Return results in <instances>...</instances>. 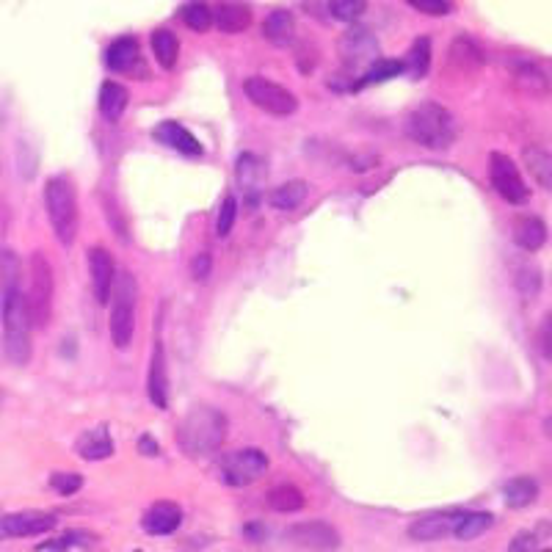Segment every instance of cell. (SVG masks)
Returning a JSON list of instances; mask_svg holds the SVG:
<instances>
[{
	"label": "cell",
	"instance_id": "obj_39",
	"mask_svg": "<svg viewBox=\"0 0 552 552\" xmlns=\"http://www.w3.org/2000/svg\"><path fill=\"white\" fill-rule=\"evenodd\" d=\"M514 282H517L519 293L525 296V299H533L541 288V276L539 268L530 263H522V268H517V276H514Z\"/></svg>",
	"mask_w": 552,
	"mask_h": 552
},
{
	"label": "cell",
	"instance_id": "obj_37",
	"mask_svg": "<svg viewBox=\"0 0 552 552\" xmlns=\"http://www.w3.org/2000/svg\"><path fill=\"white\" fill-rule=\"evenodd\" d=\"M94 544L92 533L86 530H69L61 539L50 541V544H42V550H56V552H86Z\"/></svg>",
	"mask_w": 552,
	"mask_h": 552
},
{
	"label": "cell",
	"instance_id": "obj_7",
	"mask_svg": "<svg viewBox=\"0 0 552 552\" xmlns=\"http://www.w3.org/2000/svg\"><path fill=\"white\" fill-rule=\"evenodd\" d=\"M243 92H246V97H249L260 111H265V114L271 116H290L296 114V108H299L296 94L288 92V89L279 86V83L268 81V78H246Z\"/></svg>",
	"mask_w": 552,
	"mask_h": 552
},
{
	"label": "cell",
	"instance_id": "obj_34",
	"mask_svg": "<svg viewBox=\"0 0 552 552\" xmlns=\"http://www.w3.org/2000/svg\"><path fill=\"white\" fill-rule=\"evenodd\" d=\"M492 522H495V517H492V514H486V511H464L459 519V528H456L453 536L461 541L478 539L481 533H486V530L492 528Z\"/></svg>",
	"mask_w": 552,
	"mask_h": 552
},
{
	"label": "cell",
	"instance_id": "obj_47",
	"mask_svg": "<svg viewBox=\"0 0 552 552\" xmlns=\"http://www.w3.org/2000/svg\"><path fill=\"white\" fill-rule=\"evenodd\" d=\"M544 434H547V439H552V414L544 420Z\"/></svg>",
	"mask_w": 552,
	"mask_h": 552
},
{
	"label": "cell",
	"instance_id": "obj_31",
	"mask_svg": "<svg viewBox=\"0 0 552 552\" xmlns=\"http://www.w3.org/2000/svg\"><path fill=\"white\" fill-rule=\"evenodd\" d=\"M307 194H310V185L304 183V180H290V183L279 185L268 202H271V207H276V210H296V207L307 199Z\"/></svg>",
	"mask_w": 552,
	"mask_h": 552
},
{
	"label": "cell",
	"instance_id": "obj_32",
	"mask_svg": "<svg viewBox=\"0 0 552 552\" xmlns=\"http://www.w3.org/2000/svg\"><path fill=\"white\" fill-rule=\"evenodd\" d=\"M152 53H155V58H158V64L163 69H172L177 64V58H180V42H177V36L169 28H158L152 34Z\"/></svg>",
	"mask_w": 552,
	"mask_h": 552
},
{
	"label": "cell",
	"instance_id": "obj_30",
	"mask_svg": "<svg viewBox=\"0 0 552 552\" xmlns=\"http://www.w3.org/2000/svg\"><path fill=\"white\" fill-rule=\"evenodd\" d=\"M428 69H431V39L420 36V39H414V45L406 53L403 72H409L414 81H420V78H426Z\"/></svg>",
	"mask_w": 552,
	"mask_h": 552
},
{
	"label": "cell",
	"instance_id": "obj_20",
	"mask_svg": "<svg viewBox=\"0 0 552 552\" xmlns=\"http://www.w3.org/2000/svg\"><path fill=\"white\" fill-rule=\"evenodd\" d=\"M147 392H150L152 403L163 409L169 403V373H166V351L163 343L158 340L152 348V362H150V376H147Z\"/></svg>",
	"mask_w": 552,
	"mask_h": 552
},
{
	"label": "cell",
	"instance_id": "obj_45",
	"mask_svg": "<svg viewBox=\"0 0 552 552\" xmlns=\"http://www.w3.org/2000/svg\"><path fill=\"white\" fill-rule=\"evenodd\" d=\"M210 271H213V257H210L207 252L196 254L194 263H191V274H194V279H199V282H202V279H207V276H210Z\"/></svg>",
	"mask_w": 552,
	"mask_h": 552
},
{
	"label": "cell",
	"instance_id": "obj_15",
	"mask_svg": "<svg viewBox=\"0 0 552 552\" xmlns=\"http://www.w3.org/2000/svg\"><path fill=\"white\" fill-rule=\"evenodd\" d=\"M464 511H437V514H426V517L414 519L409 525V539L414 541H439L448 539L459 528V519Z\"/></svg>",
	"mask_w": 552,
	"mask_h": 552
},
{
	"label": "cell",
	"instance_id": "obj_28",
	"mask_svg": "<svg viewBox=\"0 0 552 552\" xmlns=\"http://www.w3.org/2000/svg\"><path fill=\"white\" fill-rule=\"evenodd\" d=\"M503 497H506L508 508H528L536 503L539 497V483L528 478V475H519L503 486Z\"/></svg>",
	"mask_w": 552,
	"mask_h": 552
},
{
	"label": "cell",
	"instance_id": "obj_3",
	"mask_svg": "<svg viewBox=\"0 0 552 552\" xmlns=\"http://www.w3.org/2000/svg\"><path fill=\"white\" fill-rule=\"evenodd\" d=\"M45 207L58 241L64 246H72L75 235H78V194H75V185L69 177L58 174V177L47 180Z\"/></svg>",
	"mask_w": 552,
	"mask_h": 552
},
{
	"label": "cell",
	"instance_id": "obj_2",
	"mask_svg": "<svg viewBox=\"0 0 552 552\" xmlns=\"http://www.w3.org/2000/svg\"><path fill=\"white\" fill-rule=\"evenodd\" d=\"M456 133H459L456 119L439 103L417 105L406 119V136L426 150H448L456 141Z\"/></svg>",
	"mask_w": 552,
	"mask_h": 552
},
{
	"label": "cell",
	"instance_id": "obj_46",
	"mask_svg": "<svg viewBox=\"0 0 552 552\" xmlns=\"http://www.w3.org/2000/svg\"><path fill=\"white\" fill-rule=\"evenodd\" d=\"M138 450H141L144 456H158V442H155L150 434H144V437L138 439Z\"/></svg>",
	"mask_w": 552,
	"mask_h": 552
},
{
	"label": "cell",
	"instance_id": "obj_22",
	"mask_svg": "<svg viewBox=\"0 0 552 552\" xmlns=\"http://www.w3.org/2000/svg\"><path fill=\"white\" fill-rule=\"evenodd\" d=\"M75 450L86 461L108 459L114 453V439L108 434V428H92V431H83L81 437H78Z\"/></svg>",
	"mask_w": 552,
	"mask_h": 552
},
{
	"label": "cell",
	"instance_id": "obj_29",
	"mask_svg": "<svg viewBox=\"0 0 552 552\" xmlns=\"http://www.w3.org/2000/svg\"><path fill=\"white\" fill-rule=\"evenodd\" d=\"M20 290V257L14 252H0V310Z\"/></svg>",
	"mask_w": 552,
	"mask_h": 552
},
{
	"label": "cell",
	"instance_id": "obj_14",
	"mask_svg": "<svg viewBox=\"0 0 552 552\" xmlns=\"http://www.w3.org/2000/svg\"><path fill=\"white\" fill-rule=\"evenodd\" d=\"M340 58L348 67H370L379 58V42L365 28H354L337 42Z\"/></svg>",
	"mask_w": 552,
	"mask_h": 552
},
{
	"label": "cell",
	"instance_id": "obj_42",
	"mask_svg": "<svg viewBox=\"0 0 552 552\" xmlns=\"http://www.w3.org/2000/svg\"><path fill=\"white\" fill-rule=\"evenodd\" d=\"M414 12L428 14V17H445L453 12V0H406Z\"/></svg>",
	"mask_w": 552,
	"mask_h": 552
},
{
	"label": "cell",
	"instance_id": "obj_17",
	"mask_svg": "<svg viewBox=\"0 0 552 552\" xmlns=\"http://www.w3.org/2000/svg\"><path fill=\"white\" fill-rule=\"evenodd\" d=\"M210 9H213V25L224 34H243L252 25V9L243 0H216Z\"/></svg>",
	"mask_w": 552,
	"mask_h": 552
},
{
	"label": "cell",
	"instance_id": "obj_21",
	"mask_svg": "<svg viewBox=\"0 0 552 552\" xmlns=\"http://www.w3.org/2000/svg\"><path fill=\"white\" fill-rule=\"evenodd\" d=\"M155 138H158L161 144H166V147L183 152V155H194V158L202 155V144H199L180 122H161V125L155 127Z\"/></svg>",
	"mask_w": 552,
	"mask_h": 552
},
{
	"label": "cell",
	"instance_id": "obj_18",
	"mask_svg": "<svg viewBox=\"0 0 552 552\" xmlns=\"http://www.w3.org/2000/svg\"><path fill=\"white\" fill-rule=\"evenodd\" d=\"M180 525H183V508L177 503H169V500H161V503L147 508V514L141 519V528L150 536H169Z\"/></svg>",
	"mask_w": 552,
	"mask_h": 552
},
{
	"label": "cell",
	"instance_id": "obj_4",
	"mask_svg": "<svg viewBox=\"0 0 552 552\" xmlns=\"http://www.w3.org/2000/svg\"><path fill=\"white\" fill-rule=\"evenodd\" d=\"M3 318V351L12 359L14 365H28L31 362V315L25 304L23 290H17L12 299L6 301V307L0 310Z\"/></svg>",
	"mask_w": 552,
	"mask_h": 552
},
{
	"label": "cell",
	"instance_id": "obj_1",
	"mask_svg": "<svg viewBox=\"0 0 552 552\" xmlns=\"http://www.w3.org/2000/svg\"><path fill=\"white\" fill-rule=\"evenodd\" d=\"M224 437H227V420L219 409H210V406H199L191 414H185L177 428V442L188 456L216 453Z\"/></svg>",
	"mask_w": 552,
	"mask_h": 552
},
{
	"label": "cell",
	"instance_id": "obj_43",
	"mask_svg": "<svg viewBox=\"0 0 552 552\" xmlns=\"http://www.w3.org/2000/svg\"><path fill=\"white\" fill-rule=\"evenodd\" d=\"M539 351H541V357L544 359H550L552 362V312H547L544 315V321H541L539 326Z\"/></svg>",
	"mask_w": 552,
	"mask_h": 552
},
{
	"label": "cell",
	"instance_id": "obj_44",
	"mask_svg": "<svg viewBox=\"0 0 552 552\" xmlns=\"http://www.w3.org/2000/svg\"><path fill=\"white\" fill-rule=\"evenodd\" d=\"M539 550V539H536V533H519L511 541V547L508 552H536Z\"/></svg>",
	"mask_w": 552,
	"mask_h": 552
},
{
	"label": "cell",
	"instance_id": "obj_48",
	"mask_svg": "<svg viewBox=\"0 0 552 552\" xmlns=\"http://www.w3.org/2000/svg\"><path fill=\"white\" fill-rule=\"evenodd\" d=\"M536 552H552V550H541V547H539V550H536Z\"/></svg>",
	"mask_w": 552,
	"mask_h": 552
},
{
	"label": "cell",
	"instance_id": "obj_6",
	"mask_svg": "<svg viewBox=\"0 0 552 552\" xmlns=\"http://www.w3.org/2000/svg\"><path fill=\"white\" fill-rule=\"evenodd\" d=\"M53 296H56L53 268L47 263L45 254L34 252V257H31V290L25 296V304H28L31 323L39 329H45L53 318Z\"/></svg>",
	"mask_w": 552,
	"mask_h": 552
},
{
	"label": "cell",
	"instance_id": "obj_40",
	"mask_svg": "<svg viewBox=\"0 0 552 552\" xmlns=\"http://www.w3.org/2000/svg\"><path fill=\"white\" fill-rule=\"evenodd\" d=\"M235 219H238V199L235 196H227L224 202H221L219 210V221H216V232H219V238H227L235 227Z\"/></svg>",
	"mask_w": 552,
	"mask_h": 552
},
{
	"label": "cell",
	"instance_id": "obj_38",
	"mask_svg": "<svg viewBox=\"0 0 552 552\" xmlns=\"http://www.w3.org/2000/svg\"><path fill=\"white\" fill-rule=\"evenodd\" d=\"M329 12H332L334 20L354 23L368 12V0H329Z\"/></svg>",
	"mask_w": 552,
	"mask_h": 552
},
{
	"label": "cell",
	"instance_id": "obj_49",
	"mask_svg": "<svg viewBox=\"0 0 552 552\" xmlns=\"http://www.w3.org/2000/svg\"><path fill=\"white\" fill-rule=\"evenodd\" d=\"M136 552H138V550H136Z\"/></svg>",
	"mask_w": 552,
	"mask_h": 552
},
{
	"label": "cell",
	"instance_id": "obj_11",
	"mask_svg": "<svg viewBox=\"0 0 552 552\" xmlns=\"http://www.w3.org/2000/svg\"><path fill=\"white\" fill-rule=\"evenodd\" d=\"M290 544L296 550L304 552H334L340 547V533L321 519H312V522H299L288 530Z\"/></svg>",
	"mask_w": 552,
	"mask_h": 552
},
{
	"label": "cell",
	"instance_id": "obj_16",
	"mask_svg": "<svg viewBox=\"0 0 552 552\" xmlns=\"http://www.w3.org/2000/svg\"><path fill=\"white\" fill-rule=\"evenodd\" d=\"M89 274H92V290L94 299L100 304H108L111 301V290H114L116 279V265L114 257L103 246H94L89 249Z\"/></svg>",
	"mask_w": 552,
	"mask_h": 552
},
{
	"label": "cell",
	"instance_id": "obj_10",
	"mask_svg": "<svg viewBox=\"0 0 552 552\" xmlns=\"http://www.w3.org/2000/svg\"><path fill=\"white\" fill-rule=\"evenodd\" d=\"M235 180H238V188H241L243 205L257 207L260 199H263L265 183H268V169H265V161L254 152H243L238 163H235Z\"/></svg>",
	"mask_w": 552,
	"mask_h": 552
},
{
	"label": "cell",
	"instance_id": "obj_24",
	"mask_svg": "<svg viewBox=\"0 0 552 552\" xmlns=\"http://www.w3.org/2000/svg\"><path fill=\"white\" fill-rule=\"evenodd\" d=\"M263 36L274 47H288L296 36V20L288 9H274L263 20Z\"/></svg>",
	"mask_w": 552,
	"mask_h": 552
},
{
	"label": "cell",
	"instance_id": "obj_35",
	"mask_svg": "<svg viewBox=\"0 0 552 552\" xmlns=\"http://www.w3.org/2000/svg\"><path fill=\"white\" fill-rule=\"evenodd\" d=\"M265 500H268V506L274 508V511H279V514H293V511L304 508V495H301V489L290 486V483L271 489Z\"/></svg>",
	"mask_w": 552,
	"mask_h": 552
},
{
	"label": "cell",
	"instance_id": "obj_13",
	"mask_svg": "<svg viewBox=\"0 0 552 552\" xmlns=\"http://www.w3.org/2000/svg\"><path fill=\"white\" fill-rule=\"evenodd\" d=\"M56 522V514H47V511H17V514H6L0 519V533L14 536V539L42 536L47 530L56 528Z\"/></svg>",
	"mask_w": 552,
	"mask_h": 552
},
{
	"label": "cell",
	"instance_id": "obj_19",
	"mask_svg": "<svg viewBox=\"0 0 552 552\" xmlns=\"http://www.w3.org/2000/svg\"><path fill=\"white\" fill-rule=\"evenodd\" d=\"M483 61H486L483 47L478 45L472 36L461 34L450 42V50H448L450 67H456L459 72H464V75H472V72H478V69L483 67Z\"/></svg>",
	"mask_w": 552,
	"mask_h": 552
},
{
	"label": "cell",
	"instance_id": "obj_23",
	"mask_svg": "<svg viewBox=\"0 0 552 552\" xmlns=\"http://www.w3.org/2000/svg\"><path fill=\"white\" fill-rule=\"evenodd\" d=\"M511 235H514V243L525 252H539L544 241H547V227L544 221L536 219V216H519L511 227Z\"/></svg>",
	"mask_w": 552,
	"mask_h": 552
},
{
	"label": "cell",
	"instance_id": "obj_12",
	"mask_svg": "<svg viewBox=\"0 0 552 552\" xmlns=\"http://www.w3.org/2000/svg\"><path fill=\"white\" fill-rule=\"evenodd\" d=\"M105 64L114 69V72L133 75V78H138V81H144V78L150 75L147 67H144L138 39H133V36H119L116 42H111L108 53H105Z\"/></svg>",
	"mask_w": 552,
	"mask_h": 552
},
{
	"label": "cell",
	"instance_id": "obj_5",
	"mask_svg": "<svg viewBox=\"0 0 552 552\" xmlns=\"http://www.w3.org/2000/svg\"><path fill=\"white\" fill-rule=\"evenodd\" d=\"M136 301L138 288L136 279L130 271H119L114 279V290H111V340L116 348H127L133 343V332H136Z\"/></svg>",
	"mask_w": 552,
	"mask_h": 552
},
{
	"label": "cell",
	"instance_id": "obj_41",
	"mask_svg": "<svg viewBox=\"0 0 552 552\" xmlns=\"http://www.w3.org/2000/svg\"><path fill=\"white\" fill-rule=\"evenodd\" d=\"M50 486L56 489L58 495L69 497L81 489L83 478L78 475V472H53V475H50Z\"/></svg>",
	"mask_w": 552,
	"mask_h": 552
},
{
	"label": "cell",
	"instance_id": "obj_33",
	"mask_svg": "<svg viewBox=\"0 0 552 552\" xmlns=\"http://www.w3.org/2000/svg\"><path fill=\"white\" fill-rule=\"evenodd\" d=\"M180 17H183V23L191 31H196V34H205V31H210V25H213V9H210L207 0H188L183 9H180Z\"/></svg>",
	"mask_w": 552,
	"mask_h": 552
},
{
	"label": "cell",
	"instance_id": "obj_9",
	"mask_svg": "<svg viewBox=\"0 0 552 552\" xmlns=\"http://www.w3.org/2000/svg\"><path fill=\"white\" fill-rule=\"evenodd\" d=\"M268 472V459L263 450L243 448L232 450L221 459V475L230 486H252Z\"/></svg>",
	"mask_w": 552,
	"mask_h": 552
},
{
	"label": "cell",
	"instance_id": "obj_26",
	"mask_svg": "<svg viewBox=\"0 0 552 552\" xmlns=\"http://www.w3.org/2000/svg\"><path fill=\"white\" fill-rule=\"evenodd\" d=\"M127 100H130V94H127L125 86H119V83L108 81L103 83V89H100V114H103L105 122H119L122 114H125Z\"/></svg>",
	"mask_w": 552,
	"mask_h": 552
},
{
	"label": "cell",
	"instance_id": "obj_36",
	"mask_svg": "<svg viewBox=\"0 0 552 552\" xmlns=\"http://www.w3.org/2000/svg\"><path fill=\"white\" fill-rule=\"evenodd\" d=\"M403 72V61H395V58H376L368 69H365V75H362V81L357 83V89L362 86H373V83H384L390 81V78H398Z\"/></svg>",
	"mask_w": 552,
	"mask_h": 552
},
{
	"label": "cell",
	"instance_id": "obj_25",
	"mask_svg": "<svg viewBox=\"0 0 552 552\" xmlns=\"http://www.w3.org/2000/svg\"><path fill=\"white\" fill-rule=\"evenodd\" d=\"M522 163L530 172V177L552 194V152L541 150V147H525L522 150Z\"/></svg>",
	"mask_w": 552,
	"mask_h": 552
},
{
	"label": "cell",
	"instance_id": "obj_8",
	"mask_svg": "<svg viewBox=\"0 0 552 552\" xmlns=\"http://www.w3.org/2000/svg\"><path fill=\"white\" fill-rule=\"evenodd\" d=\"M489 180H492V188L506 199L508 205H525L530 199V188L522 180L519 166L503 152L489 155Z\"/></svg>",
	"mask_w": 552,
	"mask_h": 552
},
{
	"label": "cell",
	"instance_id": "obj_27",
	"mask_svg": "<svg viewBox=\"0 0 552 552\" xmlns=\"http://www.w3.org/2000/svg\"><path fill=\"white\" fill-rule=\"evenodd\" d=\"M514 86H517L522 94H530V97H544V94H550V83L544 78V72H541L536 64H528V61H522L514 67Z\"/></svg>",
	"mask_w": 552,
	"mask_h": 552
}]
</instances>
